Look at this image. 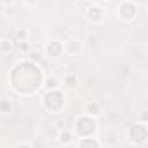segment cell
<instances>
[{
	"mask_svg": "<svg viewBox=\"0 0 148 148\" xmlns=\"http://www.w3.org/2000/svg\"><path fill=\"white\" fill-rule=\"evenodd\" d=\"M86 112H87L89 115H98V113L101 112V108H99V105H98V103H87Z\"/></svg>",
	"mask_w": 148,
	"mask_h": 148,
	"instance_id": "6da1fadb",
	"label": "cell"
},
{
	"mask_svg": "<svg viewBox=\"0 0 148 148\" xmlns=\"http://www.w3.org/2000/svg\"><path fill=\"white\" fill-rule=\"evenodd\" d=\"M87 14H89V16H92V14H94V18H92L91 21H99V19H101V11H99L98 7H92V9H89V12H87Z\"/></svg>",
	"mask_w": 148,
	"mask_h": 148,
	"instance_id": "7a4b0ae2",
	"label": "cell"
},
{
	"mask_svg": "<svg viewBox=\"0 0 148 148\" xmlns=\"http://www.w3.org/2000/svg\"><path fill=\"white\" fill-rule=\"evenodd\" d=\"M45 87H47V89H56V87H58V80H56V79H49L47 84H45Z\"/></svg>",
	"mask_w": 148,
	"mask_h": 148,
	"instance_id": "3957f363",
	"label": "cell"
},
{
	"mask_svg": "<svg viewBox=\"0 0 148 148\" xmlns=\"http://www.w3.org/2000/svg\"><path fill=\"white\" fill-rule=\"evenodd\" d=\"M0 110H2L4 113L5 112H11V103L9 101H2V103H0Z\"/></svg>",
	"mask_w": 148,
	"mask_h": 148,
	"instance_id": "277c9868",
	"label": "cell"
},
{
	"mask_svg": "<svg viewBox=\"0 0 148 148\" xmlns=\"http://www.w3.org/2000/svg\"><path fill=\"white\" fill-rule=\"evenodd\" d=\"M61 143H70V139H71V136H70V132H61Z\"/></svg>",
	"mask_w": 148,
	"mask_h": 148,
	"instance_id": "5b68a950",
	"label": "cell"
},
{
	"mask_svg": "<svg viewBox=\"0 0 148 148\" xmlns=\"http://www.w3.org/2000/svg\"><path fill=\"white\" fill-rule=\"evenodd\" d=\"M16 37H18L19 40H23V42H25V38H26V32H25V30H19V32L16 33Z\"/></svg>",
	"mask_w": 148,
	"mask_h": 148,
	"instance_id": "8992f818",
	"label": "cell"
},
{
	"mask_svg": "<svg viewBox=\"0 0 148 148\" xmlns=\"http://www.w3.org/2000/svg\"><path fill=\"white\" fill-rule=\"evenodd\" d=\"M11 47H12V44H11V42H9V44H7V42H4V44H2V51H7V49L11 51Z\"/></svg>",
	"mask_w": 148,
	"mask_h": 148,
	"instance_id": "52a82bcc",
	"label": "cell"
},
{
	"mask_svg": "<svg viewBox=\"0 0 148 148\" xmlns=\"http://www.w3.org/2000/svg\"><path fill=\"white\" fill-rule=\"evenodd\" d=\"M19 47H21V49H25V51H28V44H26V42H21V44H19Z\"/></svg>",
	"mask_w": 148,
	"mask_h": 148,
	"instance_id": "ba28073f",
	"label": "cell"
},
{
	"mask_svg": "<svg viewBox=\"0 0 148 148\" xmlns=\"http://www.w3.org/2000/svg\"><path fill=\"white\" fill-rule=\"evenodd\" d=\"M18 148H30V145H19Z\"/></svg>",
	"mask_w": 148,
	"mask_h": 148,
	"instance_id": "9c48e42d",
	"label": "cell"
}]
</instances>
